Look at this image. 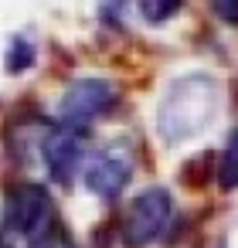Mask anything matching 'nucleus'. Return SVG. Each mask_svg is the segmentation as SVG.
Wrapping results in <instances>:
<instances>
[{"label":"nucleus","mask_w":238,"mask_h":248,"mask_svg":"<svg viewBox=\"0 0 238 248\" xmlns=\"http://www.w3.org/2000/svg\"><path fill=\"white\" fill-rule=\"evenodd\" d=\"M218 106H221L218 78H211L204 72L180 75L167 85V92L157 106V133L167 143H184L214 123Z\"/></svg>","instance_id":"1"},{"label":"nucleus","mask_w":238,"mask_h":248,"mask_svg":"<svg viewBox=\"0 0 238 248\" xmlns=\"http://www.w3.org/2000/svg\"><path fill=\"white\" fill-rule=\"evenodd\" d=\"M174 221V197L167 187H146L140 190L126 214H123V241L129 248H146L157 238H163V231Z\"/></svg>","instance_id":"2"},{"label":"nucleus","mask_w":238,"mask_h":248,"mask_svg":"<svg viewBox=\"0 0 238 248\" xmlns=\"http://www.w3.org/2000/svg\"><path fill=\"white\" fill-rule=\"evenodd\" d=\"M119 102V89L109 78H79L72 82L58 99V123L89 129L95 119L109 116Z\"/></svg>","instance_id":"3"},{"label":"nucleus","mask_w":238,"mask_h":248,"mask_svg":"<svg viewBox=\"0 0 238 248\" xmlns=\"http://www.w3.org/2000/svg\"><path fill=\"white\" fill-rule=\"evenodd\" d=\"M55 221V204L48 197V190L41 184H17L7 201H4V228L34 241L45 231H51Z\"/></svg>","instance_id":"4"},{"label":"nucleus","mask_w":238,"mask_h":248,"mask_svg":"<svg viewBox=\"0 0 238 248\" xmlns=\"http://www.w3.org/2000/svg\"><path fill=\"white\" fill-rule=\"evenodd\" d=\"M133 177V156L126 146H102L82 163V184L95 197H119Z\"/></svg>","instance_id":"5"},{"label":"nucleus","mask_w":238,"mask_h":248,"mask_svg":"<svg viewBox=\"0 0 238 248\" xmlns=\"http://www.w3.org/2000/svg\"><path fill=\"white\" fill-rule=\"evenodd\" d=\"M41 156H45V167L51 173V180L58 184H72L75 173H82V163H85V129H75V126H58L51 133L41 136Z\"/></svg>","instance_id":"6"},{"label":"nucleus","mask_w":238,"mask_h":248,"mask_svg":"<svg viewBox=\"0 0 238 248\" xmlns=\"http://www.w3.org/2000/svg\"><path fill=\"white\" fill-rule=\"evenodd\" d=\"M34 62H38V48H34V41H31L28 34H17V38H11V45H7V55H4V65H7V72H11V75H21V72L34 68Z\"/></svg>","instance_id":"7"},{"label":"nucleus","mask_w":238,"mask_h":248,"mask_svg":"<svg viewBox=\"0 0 238 248\" xmlns=\"http://www.w3.org/2000/svg\"><path fill=\"white\" fill-rule=\"evenodd\" d=\"M218 187L221 190H235L238 187V126L231 129L221 156H218Z\"/></svg>","instance_id":"8"},{"label":"nucleus","mask_w":238,"mask_h":248,"mask_svg":"<svg viewBox=\"0 0 238 248\" xmlns=\"http://www.w3.org/2000/svg\"><path fill=\"white\" fill-rule=\"evenodd\" d=\"M136 7L146 24H163L184 7V0H136Z\"/></svg>","instance_id":"9"},{"label":"nucleus","mask_w":238,"mask_h":248,"mask_svg":"<svg viewBox=\"0 0 238 248\" xmlns=\"http://www.w3.org/2000/svg\"><path fill=\"white\" fill-rule=\"evenodd\" d=\"M31 248H75V241H72L58 224H55L51 231H45L41 238H34V241H31Z\"/></svg>","instance_id":"10"},{"label":"nucleus","mask_w":238,"mask_h":248,"mask_svg":"<svg viewBox=\"0 0 238 248\" xmlns=\"http://www.w3.org/2000/svg\"><path fill=\"white\" fill-rule=\"evenodd\" d=\"M211 11L224 24H238V0H211Z\"/></svg>","instance_id":"11"},{"label":"nucleus","mask_w":238,"mask_h":248,"mask_svg":"<svg viewBox=\"0 0 238 248\" xmlns=\"http://www.w3.org/2000/svg\"><path fill=\"white\" fill-rule=\"evenodd\" d=\"M214 248H224V241H218V245H214Z\"/></svg>","instance_id":"12"}]
</instances>
